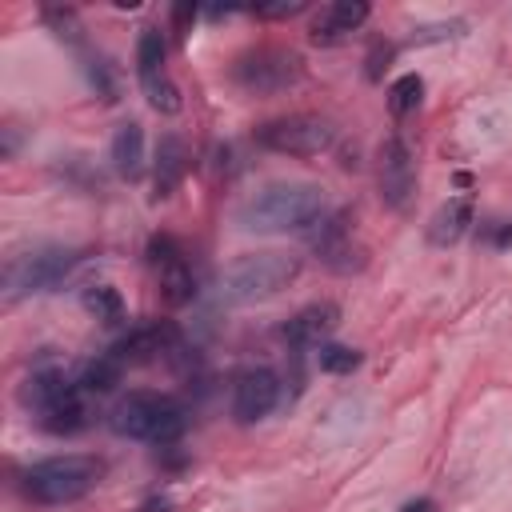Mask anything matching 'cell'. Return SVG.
<instances>
[{
    "label": "cell",
    "mask_w": 512,
    "mask_h": 512,
    "mask_svg": "<svg viewBox=\"0 0 512 512\" xmlns=\"http://www.w3.org/2000/svg\"><path fill=\"white\" fill-rule=\"evenodd\" d=\"M232 80L244 92H256V96L284 92V88H296L304 80V60L292 48L260 44V48H248L232 60Z\"/></svg>",
    "instance_id": "obj_6"
},
{
    "label": "cell",
    "mask_w": 512,
    "mask_h": 512,
    "mask_svg": "<svg viewBox=\"0 0 512 512\" xmlns=\"http://www.w3.org/2000/svg\"><path fill=\"white\" fill-rule=\"evenodd\" d=\"M420 100H424V80L416 72H404L388 84V112L392 116H412L420 108Z\"/></svg>",
    "instance_id": "obj_22"
},
{
    "label": "cell",
    "mask_w": 512,
    "mask_h": 512,
    "mask_svg": "<svg viewBox=\"0 0 512 512\" xmlns=\"http://www.w3.org/2000/svg\"><path fill=\"white\" fill-rule=\"evenodd\" d=\"M184 408L176 396L168 392H152V388H136L128 396L116 400L112 408V428L128 440H144V444H172L184 432Z\"/></svg>",
    "instance_id": "obj_5"
},
{
    "label": "cell",
    "mask_w": 512,
    "mask_h": 512,
    "mask_svg": "<svg viewBox=\"0 0 512 512\" xmlns=\"http://www.w3.org/2000/svg\"><path fill=\"white\" fill-rule=\"evenodd\" d=\"M400 512H436V500H428V496H420V500H408Z\"/></svg>",
    "instance_id": "obj_27"
},
{
    "label": "cell",
    "mask_w": 512,
    "mask_h": 512,
    "mask_svg": "<svg viewBox=\"0 0 512 512\" xmlns=\"http://www.w3.org/2000/svg\"><path fill=\"white\" fill-rule=\"evenodd\" d=\"M412 192H416V160L400 136H388L380 144V200L388 208L404 212Z\"/></svg>",
    "instance_id": "obj_14"
},
{
    "label": "cell",
    "mask_w": 512,
    "mask_h": 512,
    "mask_svg": "<svg viewBox=\"0 0 512 512\" xmlns=\"http://www.w3.org/2000/svg\"><path fill=\"white\" fill-rule=\"evenodd\" d=\"M80 264V252L72 248H32V252H20L4 264V300H20V296H32V292H48L56 284H64V276Z\"/></svg>",
    "instance_id": "obj_7"
},
{
    "label": "cell",
    "mask_w": 512,
    "mask_h": 512,
    "mask_svg": "<svg viewBox=\"0 0 512 512\" xmlns=\"http://www.w3.org/2000/svg\"><path fill=\"white\" fill-rule=\"evenodd\" d=\"M468 224H472V200H468V196L448 200V204L432 216V224H428V240H432L436 248L456 244V240L468 232Z\"/></svg>",
    "instance_id": "obj_18"
},
{
    "label": "cell",
    "mask_w": 512,
    "mask_h": 512,
    "mask_svg": "<svg viewBox=\"0 0 512 512\" xmlns=\"http://www.w3.org/2000/svg\"><path fill=\"white\" fill-rule=\"evenodd\" d=\"M388 56H392V44H376V48L368 52V76H372V80L380 76V60H388Z\"/></svg>",
    "instance_id": "obj_25"
},
{
    "label": "cell",
    "mask_w": 512,
    "mask_h": 512,
    "mask_svg": "<svg viewBox=\"0 0 512 512\" xmlns=\"http://www.w3.org/2000/svg\"><path fill=\"white\" fill-rule=\"evenodd\" d=\"M340 324V308L332 300H316V304H304L284 328L280 336L288 340V348H320Z\"/></svg>",
    "instance_id": "obj_16"
},
{
    "label": "cell",
    "mask_w": 512,
    "mask_h": 512,
    "mask_svg": "<svg viewBox=\"0 0 512 512\" xmlns=\"http://www.w3.org/2000/svg\"><path fill=\"white\" fill-rule=\"evenodd\" d=\"M120 376H124V368L104 352V356H96V360H84L80 368H76V384L88 392V396H104V392H112L116 384H120Z\"/></svg>",
    "instance_id": "obj_20"
},
{
    "label": "cell",
    "mask_w": 512,
    "mask_h": 512,
    "mask_svg": "<svg viewBox=\"0 0 512 512\" xmlns=\"http://www.w3.org/2000/svg\"><path fill=\"white\" fill-rule=\"evenodd\" d=\"M360 360L364 356L356 348H348V344H320V352H316L320 372H332V376H344V372L360 368Z\"/></svg>",
    "instance_id": "obj_23"
},
{
    "label": "cell",
    "mask_w": 512,
    "mask_h": 512,
    "mask_svg": "<svg viewBox=\"0 0 512 512\" xmlns=\"http://www.w3.org/2000/svg\"><path fill=\"white\" fill-rule=\"evenodd\" d=\"M100 480H104V460L100 456L68 452V456H48V460L32 464L20 476V488L36 504H72V500L88 496Z\"/></svg>",
    "instance_id": "obj_4"
},
{
    "label": "cell",
    "mask_w": 512,
    "mask_h": 512,
    "mask_svg": "<svg viewBox=\"0 0 512 512\" xmlns=\"http://www.w3.org/2000/svg\"><path fill=\"white\" fill-rule=\"evenodd\" d=\"M84 308L100 324H124V296L112 284H88L84 288Z\"/></svg>",
    "instance_id": "obj_21"
},
{
    "label": "cell",
    "mask_w": 512,
    "mask_h": 512,
    "mask_svg": "<svg viewBox=\"0 0 512 512\" xmlns=\"http://www.w3.org/2000/svg\"><path fill=\"white\" fill-rule=\"evenodd\" d=\"M508 236H512V224H508V220H492V224L484 228V240H488L492 248H504Z\"/></svg>",
    "instance_id": "obj_24"
},
{
    "label": "cell",
    "mask_w": 512,
    "mask_h": 512,
    "mask_svg": "<svg viewBox=\"0 0 512 512\" xmlns=\"http://www.w3.org/2000/svg\"><path fill=\"white\" fill-rule=\"evenodd\" d=\"M148 264H152V272H156L160 292H164L168 304L180 308V304L196 300V272L188 264V252L172 236H152L148 240Z\"/></svg>",
    "instance_id": "obj_11"
},
{
    "label": "cell",
    "mask_w": 512,
    "mask_h": 512,
    "mask_svg": "<svg viewBox=\"0 0 512 512\" xmlns=\"http://www.w3.org/2000/svg\"><path fill=\"white\" fill-rule=\"evenodd\" d=\"M304 4L300 0H292V4H272V8H260V16H292V12H300Z\"/></svg>",
    "instance_id": "obj_26"
},
{
    "label": "cell",
    "mask_w": 512,
    "mask_h": 512,
    "mask_svg": "<svg viewBox=\"0 0 512 512\" xmlns=\"http://www.w3.org/2000/svg\"><path fill=\"white\" fill-rule=\"evenodd\" d=\"M20 404L56 436L88 428V392L76 384V372L68 376L64 368H36L20 384Z\"/></svg>",
    "instance_id": "obj_2"
},
{
    "label": "cell",
    "mask_w": 512,
    "mask_h": 512,
    "mask_svg": "<svg viewBox=\"0 0 512 512\" xmlns=\"http://www.w3.org/2000/svg\"><path fill=\"white\" fill-rule=\"evenodd\" d=\"M276 404H280V376L272 368L256 364V368L236 372V380H232V416L240 424L264 420Z\"/></svg>",
    "instance_id": "obj_13"
},
{
    "label": "cell",
    "mask_w": 512,
    "mask_h": 512,
    "mask_svg": "<svg viewBox=\"0 0 512 512\" xmlns=\"http://www.w3.org/2000/svg\"><path fill=\"white\" fill-rule=\"evenodd\" d=\"M168 44H164V32L160 28H144L140 32V40H136V80H140V88H144V96H148V104L156 108V112H164V116H172V112H180V88L172 84V76H168Z\"/></svg>",
    "instance_id": "obj_9"
},
{
    "label": "cell",
    "mask_w": 512,
    "mask_h": 512,
    "mask_svg": "<svg viewBox=\"0 0 512 512\" xmlns=\"http://www.w3.org/2000/svg\"><path fill=\"white\" fill-rule=\"evenodd\" d=\"M180 340L176 324L172 320H144L136 328H128L120 340H112L108 356L120 364V368H140V364H152L160 360L164 352H172Z\"/></svg>",
    "instance_id": "obj_12"
},
{
    "label": "cell",
    "mask_w": 512,
    "mask_h": 512,
    "mask_svg": "<svg viewBox=\"0 0 512 512\" xmlns=\"http://www.w3.org/2000/svg\"><path fill=\"white\" fill-rule=\"evenodd\" d=\"M256 144L268 152H280V156H320L336 144V128L324 116L292 112V116L264 120L256 128Z\"/></svg>",
    "instance_id": "obj_8"
},
{
    "label": "cell",
    "mask_w": 512,
    "mask_h": 512,
    "mask_svg": "<svg viewBox=\"0 0 512 512\" xmlns=\"http://www.w3.org/2000/svg\"><path fill=\"white\" fill-rule=\"evenodd\" d=\"M184 168H188V152H184L180 136H164L160 148H156V196H160V200L176 192Z\"/></svg>",
    "instance_id": "obj_19"
},
{
    "label": "cell",
    "mask_w": 512,
    "mask_h": 512,
    "mask_svg": "<svg viewBox=\"0 0 512 512\" xmlns=\"http://www.w3.org/2000/svg\"><path fill=\"white\" fill-rule=\"evenodd\" d=\"M312 248L320 256L324 268L332 272H360L368 264V248L352 236V220L348 212H332L320 220V228L312 232Z\"/></svg>",
    "instance_id": "obj_10"
},
{
    "label": "cell",
    "mask_w": 512,
    "mask_h": 512,
    "mask_svg": "<svg viewBox=\"0 0 512 512\" xmlns=\"http://www.w3.org/2000/svg\"><path fill=\"white\" fill-rule=\"evenodd\" d=\"M304 272V260L296 252H244L220 272V300L224 304H260L280 296L296 276Z\"/></svg>",
    "instance_id": "obj_3"
},
{
    "label": "cell",
    "mask_w": 512,
    "mask_h": 512,
    "mask_svg": "<svg viewBox=\"0 0 512 512\" xmlns=\"http://www.w3.org/2000/svg\"><path fill=\"white\" fill-rule=\"evenodd\" d=\"M112 164L124 180H136L144 172V128L136 120L120 124L112 136Z\"/></svg>",
    "instance_id": "obj_17"
},
{
    "label": "cell",
    "mask_w": 512,
    "mask_h": 512,
    "mask_svg": "<svg viewBox=\"0 0 512 512\" xmlns=\"http://www.w3.org/2000/svg\"><path fill=\"white\" fill-rule=\"evenodd\" d=\"M328 216V196L320 184L308 180H276L264 184L260 192H252L248 200L236 204L232 220L240 232H260V236H276V232H304L312 224H320Z\"/></svg>",
    "instance_id": "obj_1"
},
{
    "label": "cell",
    "mask_w": 512,
    "mask_h": 512,
    "mask_svg": "<svg viewBox=\"0 0 512 512\" xmlns=\"http://www.w3.org/2000/svg\"><path fill=\"white\" fill-rule=\"evenodd\" d=\"M368 4L364 0H336V4H324L316 16H312V28H308V36H312V44H320V48H336V44H344L364 20H368Z\"/></svg>",
    "instance_id": "obj_15"
}]
</instances>
